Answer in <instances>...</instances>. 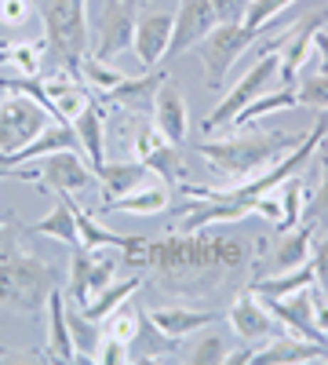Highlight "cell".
<instances>
[{
	"mask_svg": "<svg viewBox=\"0 0 328 365\" xmlns=\"http://www.w3.org/2000/svg\"><path fill=\"white\" fill-rule=\"evenodd\" d=\"M248 4H252V0H212L219 22H241L245 11H248Z\"/></svg>",
	"mask_w": 328,
	"mask_h": 365,
	"instance_id": "cell-42",
	"label": "cell"
},
{
	"mask_svg": "<svg viewBox=\"0 0 328 365\" xmlns=\"http://www.w3.org/2000/svg\"><path fill=\"white\" fill-rule=\"evenodd\" d=\"M288 37H292V29H288V34L270 37V41H263V44L255 48L252 66L241 73V81H233V88L219 99V106L204 117V132H216L219 125H233V117L241 113L252 99H259L263 91L274 88V81H277V73H281V48H285Z\"/></svg>",
	"mask_w": 328,
	"mask_h": 365,
	"instance_id": "cell-4",
	"label": "cell"
},
{
	"mask_svg": "<svg viewBox=\"0 0 328 365\" xmlns=\"http://www.w3.org/2000/svg\"><path fill=\"white\" fill-rule=\"evenodd\" d=\"M66 322H70V336H73V351L77 358L84 361H99V351H102V340H106V325L88 318L80 311V303H73L66 296Z\"/></svg>",
	"mask_w": 328,
	"mask_h": 365,
	"instance_id": "cell-23",
	"label": "cell"
},
{
	"mask_svg": "<svg viewBox=\"0 0 328 365\" xmlns=\"http://www.w3.org/2000/svg\"><path fill=\"white\" fill-rule=\"evenodd\" d=\"M179 344H183V340L164 336V332L146 318V311H139V332H135V340L128 344L132 361H164V358H175Z\"/></svg>",
	"mask_w": 328,
	"mask_h": 365,
	"instance_id": "cell-25",
	"label": "cell"
},
{
	"mask_svg": "<svg viewBox=\"0 0 328 365\" xmlns=\"http://www.w3.org/2000/svg\"><path fill=\"white\" fill-rule=\"evenodd\" d=\"M274 194L281 197V223H277V234L300 227L303 208H307V187H303V179H300V175H288Z\"/></svg>",
	"mask_w": 328,
	"mask_h": 365,
	"instance_id": "cell-32",
	"label": "cell"
},
{
	"mask_svg": "<svg viewBox=\"0 0 328 365\" xmlns=\"http://www.w3.org/2000/svg\"><path fill=\"white\" fill-rule=\"evenodd\" d=\"M135 19H139L135 0H102L99 11L88 15V41H92L88 55L102 58V63H113L117 55L132 51Z\"/></svg>",
	"mask_w": 328,
	"mask_h": 365,
	"instance_id": "cell-6",
	"label": "cell"
},
{
	"mask_svg": "<svg viewBox=\"0 0 328 365\" xmlns=\"http://www.w3.org/2000/svg\"><path fill=\"white\" fill-rule=\"evenodd\" d=\"M295 103L310 110H328V73H307L295 81Z\"/></svg>",
	"mask_w": 328,
	"mask_h": 365,
	"instance_id": "cell-37",
	"label": "cell"
},
{
	"mask_svg": "<svg viewBox=\"0 0 328 365\" xmlns=\"http://www.w3.org/2000/svg\"><path fill=\"white\" fill-rule=\"evenodd\" d=\"M270 314L281 322L285 332H295V336H307V340H317V344H328V336L317 329L314 322V285L310 289H300L292 296H263Z\"/></svg>",
	"mask_w": 328,
	"mask_h": 365,
	"instance_id": "cell-15",
	"label": "cell"
},
{
	"mask_svg": "<svg viewBox=\"0 0 328 365\" xmlns=\"http://www.w3.org/2000/svg\"><path fill=\"white\" fill-rule=\"evenodd\" d=\"M171 29H175V11L164 8H146L135 19V41H132V55L146 70H154L157 63H164L168 44H171Z\"/></svg>",
	"mask_w": 328,
	"mask_h": 365,
	"instance_id": "cell-12",
	"label": "cell"
},
{
	"mask_svg": "<svg viewBox=\"0 0 328 365\" xmlns=\"http://www.w3.org/2000/svg\"><path fill=\"white\" fill-rule=\"evenodd\" d=\"M18 179L37 182L41 190L77 194L84 187H92L99 175H95L92 165H88L84 150H55V154H48V158L29 161V168H18Z\"/></svg>",
	"mask_w": 328,
	"mask_h": 365,
	"instance_id": "cell-8",
	"label": "cell"
},
{
	"mask_svg": "<svg viewBox=\"0 0 328 365\" xmlns=\"http://www.w3.org/2000/svg\"><path fill=\"white\" fill-rule=\"evenodd\" d=\"M314 55H317V73H328V26L314 29Z\"/></svg>",
	"mask_w": 328,
	"mask_h": 365,
	"instance_id": "cell-44",
	"label": "cell"
},
{
	"mask_svg": "<svg viewBox=\"0 0 328 365\" xmlns=\"http://www.w3.org/2000/svg\"><path fill=\"white\" fill-rule=\"evenodd\" d=\"M44 314H48V358H55V361H77L70 322H66V292H63V285L48 296Z\"/></svg>",
	"mask_w": 328,
	"mask_h": 365,
	"instance_id": "cell-21",
	"label": "cell"
},
{
	"mask_svg": "<svg viewBox=\"0 0 328 365\" xmlns=\"http://www.w3.org/2000/svg\"><path fill=\"white\" fill-rule=\"evenodd\" d=\"M117 263L121 249H73V267H70V299L73 303H92L106 285L117 282Z\"/></svg>",
	"mask_w": 328,
	"mask_h": 365,
	"instance_id": "cell-10",
	"label": "cell"
},
{
	"mask_svg": "<svg viewBox=\"0 0 328 365\" xmlns=\"http://www.w3.org/2000/svg\"><path fill=\"white\" fill-rule=\"evenodd\" d=\"M121 361H132V351L128 344H117V340H102V351H99V365H121Z\"/></svg>",
	"mask_w": 328,
	"mask_h": 365,
	"instance_id": "cell-43",
	"label": "cell"
},
{
	"mask_svg": "<svg viewBox=\"0 0 328 365\" xmlns=\"http://www.w3.org/2000/svg\"><path fill=\"white\" fill-rule=\"evenodd\" d=\"M99 182H102V197H125L132 190H139L142 182H150L154 172L146 168L142 161H106L102 168H95Z\"/></svg>",
	"mask_w": 328,
	"mask_h": 365,
	"instance_id": "cell-24",
	"label": "cell"
},
{
	"mask_svg": "<svg viewBox=\"0 0 328 365\" xmlns=\"http://www.w3.org/2000/svg\"><path fill=\"white\" fill-rule=\"evenodd\" d=\"M150 120L157 125V132L168 139V143H186V132H190V106H186V96L179 91L175 81H168V73L161 77V84L154 88V99H150Z\"/></svg>",
	"mask_w": 328,
	"mask_h": 365,
	"instance_id": "cell-14",
	"label": "cell"
},
{
	"mask_svg": "<svg viewBox=\"0 0 328 365\" xmlns=\"http://www.w3.org/2000/svg\"><path fill=\"white\" fill-rule=\"evenodd\" d=\"M226 322H230V329L237 332V336L248 340V344H263V340L277 336V332H285L281 322L270 314L266 299L255 289H241V292L233 296L230 311H226Z\"/></svg>",
	"mask_w": 328,
	"mask_h": 365,
	"instance_id": "cell-11",
	"label": "cell"
},
{
	"mask_svg": "<svg viewBox=\"0 0 328 365\" xmlns=\"http://www.w3.org/2000/svg\"><path fill=\"white\" fill-rule=\"evenodd\" d=\"M51 120V110L37 99L22 96V91H4L0 96V158H11L15 150L33 143Z\"/></svg>",
	"mask_w": 328,
	"mask_h": 365,
	"instance_id": "cell-9",
	"label": "cell"
},
{
	"mask_svg": "<svg viewBox=\"0 0 328 365\" xmlns=\"http://www.w3.org/2000/svg\"><path fill=\"white\" fill-rule=\"evenodd\" d=\"M321 182H317V190L307 197V208H303V220L307 223H314L317 230H324L328 227V150L321 154Z\"/></svg>",
	"mask_w": 328,
	"mask_h": 365,
	"instance_id": "cell-36",
	"label": "cell"
},
{
	"mask_svg": "<svg viewBox=\"0 0 328 365\" xmlns=\"http://www.w3.org/2000/svg\"><path fill=\"white\" fill-rule=\"evenodd\" d=\"M44 77V88H48V99H51V110H55V120H66V125H73L77 113L92 103V96H88V84L63 70V73H41Z\"/></svg>",
	"mask_w": 328,
	"mask_h": 365,
	"instance_id": "cell-18",
	"label": "cell"
},
{
	"mask_svg": "<svg viewBox=\"0 0 328 365\" xmlns=\"http://www.w3.org/2000/svg\"><path fill=\"white\" fill-rule=\"evenodd\" d=\"M142 165L150 168L157 179H164L168 187H183V161H179L175 143H161L150 158H142Z\"/></svg>",
	"mask_w": 328,
	"mask_h": 365,
	"instance_id": "cell-34",
	"label": "cell"
},
{
	"mask_svg": "<svg viewBox=\"0 0 328 365\" xmlns=\"http://www.w3.org/2000/svg\"><path fill=\"white\" fill-rule=\"evenodd\" d=\"M142 285V278H139V274H135V278H121V282H113V285H106L92 303H84V314L88 318H95V322H106L117 307H121V303H128V296H135V289Z\"/></svg>",
	"mask_w": 328,
	"mask_h": 365,
	"instance_id": "cell-30",
	"label": "cell"
},
{
	"mask_svg": "<svg viewBox=\"0 0 328 365\" xmlns=\"http://www.w3.org/2000/svg\"><path fill=\"white\" fill-rule=\"evenodd\" d=\"M259 41V29L245 26V22H216V29L197 44L201 66H204V84L219 91L226 84V73L233 70V63L241 58L252 44Z\"/></svg>",
	"mask_w": 328,
	"mask_h": 365,
	"instance_id": "cell-7",
	"label": "cell"
},
{
	"mask_svg": "<svg viewBox=\"0 0 328 365\" xmlns=\"http://www.w3.org/2000/svg\"><path fill=\"white\" fill-rule=\"evenodd\" d=\"M55 150H80V139H77L73 125H66V120H51V125L33 143H26L22 150H15L11 158H0V165H29V161H37V158L55 154Z\"/></svg>",
	"mask_w": 328,
	"mask_h": 365,
	"instance_id": "cell-20",
	"label": "cell"
},
{
	"mask_svg": "<svg viewBox=\"0 0 328 365\" xmlns=\"http://www.w3.org/2000/svg\"><path fill=\"white\" fill-rule=\"evenodd\" d=\"M146 318H150L164 336H175V340H186L194 336V332L216 325L223 314L216 311H197V307H150L146 311Z\"/></svg>",
	"mask_w": 328,
	"mask_h": 365,
	"instance_id": "cell-19",
	"label": "cell"
},
{
	"mask_svg": "<svg viewBox=\"0 0 328 365\" xmlns=\"http://www.w3.org/2000/svg\"><path fill=\"white\" fill-rule=\"evenodd\" d=\"M73 132H77V139H80V150H84L88 165L102 168V165H106V120H102V110H99L95 99L77 113Z\"/></svg>",
	"mask_w": 328,
	"mask_h": 365,
	"instance_id": "cell-22",
	"label": "cell"
},
{
	"mask_svg": "<svg viewBox=\"0 0 328 365\" xmlns=\"http://www.w3.org/2000/svg\"><path fill=\"white\" fill-rule=\"evenodd\" d=\"M194 336H197V332H194ZM226 354H230V340L223 336V332H204V336L194 340L186 361H197V365H223Z\"/></svg>",
	"mask_w": 328,
	"mask_h": 365,
	"instance_id": "cell-35",
	"label": "cell"
},
{
	"mask_svg": "<svg viewBox=\"0 0 328 365\" xmlns=\"http://www.w3.org/2000/svg\"><path fill=\"white\" fill-rule=\"evenodd\" d=\"M252 245L245 237H216L208 230L194 234H168L161 241H146L142 267H150L157 274V282L171 292L197 296L212 292L219 278H226L230 270H241L248 259Z\"/></svg>",
	"mask_w": 328,
	"mask_h": 365,
	"instance_id": "cell-1",
	"label": "cell"
},
{
	"mask_svg": "<svg viewBox=\"0 0 328 365\" xmlns=\"http://www.w3.org/2000/svg\"><path fill=\"white\" fill-rule=\"evenodd\" d=\"M216 22H219V15H216V8H212V0H179L171 44H168V55H164V58L186 55L190 48H197V44L216 29Z\"/></svg>",
	"mask_w": 328,
	"mask_h": 365,
	"instance_id": "cell-13",
	"label": "cell"
},
{
	"mask_svg": "<svg viewBox=\"0 0 328 365\" xmlns=\"http://www.w3.org/2000/svg\"><path fill=\"white\" fill-rule=\"evenodd\" d=\"M4 358H22V354H11L8 347H0V361H4Z\"/></svg>",
	"mask_w": 328,
	"mask_h": 365,
	"instance_id": "cell-45",
	"label": "cell"
},
{
	"mask_svg": "<svg viewBox=\"0 0 328 365\" xmlns=\"http://www.w3.org/2000/svg\"><path fill=\"white\" fill-rule=\"evenodd\" d=\"M324 22H328V11H317V15H310V19H300V26L292 29V37H288L285 48H281V73H277L281 84H295V81H300L307 58H310V51H314V29L324 26Z\"/></svg>",
	"mask_w": 328,
	"mask_h": 365,
	"instance_id": "cell-17",
	"label": "cell"
},
{
	"mask_svg": "<svg viewBox=\"0 0 328 365\" xmlns=\"http://www.w3.org/2000/svg\"><path fill=\"white\" fill-rule=\"evenodd\" d=\"M288 4H295V0H252L241 22L252 26V29H259V34H266V29L274 26V19H277Z\"/></svg>",
	"mask_w": 328,
	"mask_h": 365,
	"instance_id": "cell-38",
	"label": "cell"
},
{
	"mask_svg": "<svg viewBox=\"0 0 328 365\" xmlns=\"http://www.w3.org/2000/svg\"><path fill=\"white\" fill-rule=\"evenodd\" d=\"M171 194L175 187H168L164 179H150V182H142L139 190L125 194V197H110L95 208V216H113V212H128V216H161V212H168L171 205Z\"/></svg>",
	"mask_w": 328,
	"mask_h": 365,
	"instance_id": "cell-16",
	"label": "cell"
},
{
	"mask_svg": "<svg viewBox=\"0 0 328 365\" xmlns=\"http://www.w3.org/2000/svg\"><path fill=\"white\" fill-rule=\"evenodd\" d=\"M29 15H33L29 0H0V22L4 26H26Z\"/></svg>",
	"mask_w": 328,
	"mask_h": 365,
	"instance_id": "cell-41",
	"label": "cell"
},
{
	"mask_svg": "<svg viewBox=\"0 0 328 365\" xmlns=\"http://www.w3.org/2000/svg\"><path fill=\"white\" fill-rule=\"evenodd\" d=\"M300 143H303V135H288V132H252V135L197 143V154L212 165V172H219L223 179H230L233 187H237V182H245V179L259 175L263 168H270L274 161H281L288 150H295Z\"/></svg>",
	"mask_w": 328,
	"mask_h": 365,
	"instance_id": "cell-3",
	"label": "cell"
},
{
	"mask_svg": "<svg viewBox=\"0 0 328 365\" xmlns=\"http://www.w3.org/2000/svg\"><path fill=\"white\" fill-rule=\"evenodd\" d=\"M33 234H44V237H55L63 241V245H80V234H77V216H73V201L70 194H58V205L48 212V216H41L33 227H29Z\"/></svg>",
	"mask_w": 328,
	"mask_h": 365,
	"instance_id": "cell-27",
	"label": "cell"
},
{
	"mask_svg": "<svg viewBox=\"0 0 328 365\" xmlns=\"http://www.w3.org/2000/svg\"><path fill=\"white\" fill-rule=\"evenodd\" d=\"M324 146H328V139H324Z\"/></svg>",
	"mask_w": 328,
	"mask_h": 365,
	"instance_id": "cell-46",
	"label": "cell"
},
{
	"mask_svg": "<svg viewBox=\"0 0 328 365\" xmlns=\"http://www.w3.org/2000/svg\"><path fill=\"white\" fill-rule=\"evenodd\" d=\"M63 285L58 267L37 259L29 249H11L8 237H0V307L37 318L48 307V296Z\"/></svg>",
	"mask_w": 328,
	"mask_h": 365,
	"instance_id": "cell-2",
	"label": "cell"
},
{
	"mask_svg": "<svg viewBox=\"0 0 328 365\" xmlns=\"http://www.w3.org/2000/svg\"><path fill=\"white\" fill-rule=\"evenodd\" d=\"M310 267H314V289L328 296V227L310 249Z\"/></svg>",
	"mask_w": 328,
	"mask_h": 365,
	"instance_id": "cell-40",
	"label": "cell"
},
{
	"mask_svg": "<svg viewBox=\"0 0 328 365\" xmlns=\"http://www.w3.org/2000/svg\"><path fill=\"white\" fill-rule=\"evenodd\" d=\"M41 19H44V44L51 48V55L63 63V70L80 77V63L92 51V41H88V0H44Z\"/></svg>",
	"mask_w": 328,
	"mask_h": 365,
	"instance_id": "cell-5",
	"label": "cell"
},
{
	"mask_svg": "<svg viewBox=\"0 0 328 365\" xmlns=\"http://www.w3.org/2000/svg\"><path fill=\"white\" fill-rule=\"evenodd\" d=\"M80 81L92 88V91H99V96H113L117 88H121L128 77L121 73V70H113V63H102V58H95V55H88L84 63H80Z\"/></svg>",
	"mask_w": 328,
	"mask_h": 365,
	"instance_id": "cell-33",
	"label": "cell"
},
{
	"mask_svg": "<svg viewBox=\"0 0 328 365\" xmlns=\"http://www.w3.org/2000/svg\"><path fill=\"white\" fill-rule=\"evenodd\" d=\"M0 66H11L18 77H41L44 51L33 41H8V44H0Z\"/></svg>",
	"mask_w": 328,
	"mask_h": 365,
	"instance_id": "cell-29",
	"label": "cell"
},
{
	"mask_svg": "<svg viewBox=\"0 0 328 365\" xmlns=\"http://www.w3.org/2000/svg\"><path fill=\"white\" fill-rule=\"evenodd\" d=\"M314 234H317V227L307 223V220H300V227L285 230L281 241H277V249H274V256H270V259H274V270H295V267L310 263Z\"/></svg>",
	"mask_w": 328,
	"mask_h": 365,
	"instance_id": "cell-26",
	"label": "cell"
},
{
	"mask_svg": "<svg viewBox=\"0 0 328 365\" xmlns=\"http://www.w3.org/2000/svg\"><path fill=\"white\" fill-rule=\"evenodd\" d=\"M300 103H295V88H270V91H263L259 99H252L241 113L233 117V125L237 128H248V125H255V120H263V117H270V113H277V110H295Z\"/></svg>",
	"mask_w": 328,
	"mask_h": 365,
	"instance_id": "cell-28",
	"label": "cell"
},
{
	"mask_svg": "<svg viewBox=\"0 0 328 365\" xmlns=\"http://www.w3.org/2000/svg\"><path fill=\"white\" fill-rule=\"evenodd\" d=\"M310 285H314V267L303 263V267H295V270H274L270 278H259L252 289L259 296H292V292L310 289Z\"/></svg>",
	"mask_w": 328,
	"mask_h": 365,
	"instance_id": "cell-31",
	"label": "cell"
},
{
	"mask_svg": "<svg viewBox=\"0 0 328 365\" xmlns=\"http://www.w3.org/2000/svg\"><path fill=\"white\" fill-rule=\"evenodd\" d=\"M102 325H106V336H110V340H117V344H132V340H135V332H139V311H132V307H125V303H121V307H117Z\"/></svg>",
	"mask_w": 328,
	"mask_h": 365,
	"instance_id": "cell-39",
	"label": "cell"
}]
</instances>
